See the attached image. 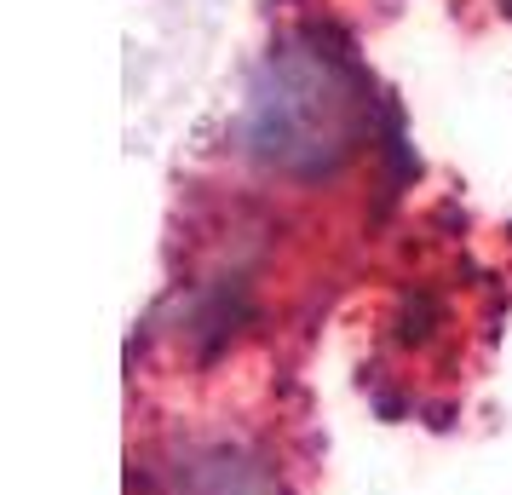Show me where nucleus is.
Wrapping results in <instances>:
<instances>
[{
	"label": "nucleus",
	"instance_id": "nucleus-1",
	"mask_svg": "<svg viewBox=\"0 0 512 495\" xmlns=\"http://www.w3.org/2000/svg\"><path fill=\"white\" fill-rule=\"evenodd\" d=\"M357 98L346 70L317 47H282L254 87L248 104V150L277 167H311L346 150Z\"/></svg>",
	"mask_w": 512,
	"mask_h": 495
}]
</instances>
